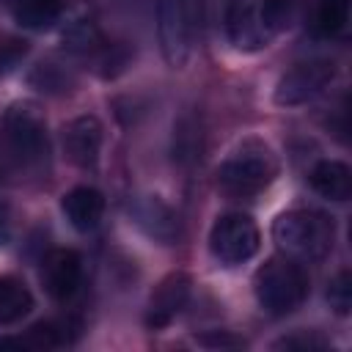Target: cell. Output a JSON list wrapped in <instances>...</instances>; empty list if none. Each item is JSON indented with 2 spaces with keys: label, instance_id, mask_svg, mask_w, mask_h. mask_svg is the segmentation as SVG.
Returning <instances> with one entry per match:
<instances>
[{
  "label": "cell",
  "instance_id": "cell-21",
  "mask_svg": "<svg viewBox=\"0 0 352 352\" xmlns=\"http://www.w3.org/2000/svg\"><path fill=\"white\" fill-rule=\"evenodd\" d=\"M278 349H327V341L314 336V333H294V336H283L280 341H275Z\"/></svg>",
  "mask_w": 352,
  "mask_h": 352
},
{
  "label": "cell",
  "instance_id": "cell-12",
  "mask_svg": "<svg viewBox=\"0 0 352 352\" xmlns=\"http://www.w3.org/2000/svg\"><path fill=\"white\" fill-rule=\"evenodd\" d=\"M77 336V324L72 327L69 319L60 322H38L33 324L25 336H3L0 338V349H55L63 344H72V338Z\"/></svg>",
  "mask_w": 352,
  "mask_h": 352
},
{
  "label": "cell",
  "instance_id": "cell-23",
  "mask_svg": "<svg viewBox=\"0 0 352 352\" xmlns=\"http://www.w3.org/2000/svg\"><path fill=\"white\" fill-rule=\"evenodd\" d=\"M201 344H212V346H239L242 341L239 338H231V336H214V338H209V336H201Z\"/></svg>",
  "mask_w": 352,
  "mask_h": 352
},
{
  "label": "cell",
  "instance_id": "cell-13",
  "mask_svg": "<svg viewBox=\"0 0 352 352\" xmlns=\"http://www.w3.org/2000/svg\"><path fill=\"white\" fill-rule=\"evenodd\" d=\"M60 209L66 214V220L77 228V231H94L104 214V198L99 190L82 184V187H74L63 195L60 201Z\"/></svg>",
  "mask_w": 352,
  "mask_h": 352
},
{
  "label": "cell",
  "instance_id": "cell-9",
  "mask_svg": "<svg viewBox=\"0 0 352 352\" xmlns=\"http://www.w3.org/2000/svg\"><path fill=\"white\" fill-rule=\"evenodd\" d=\"M82 278V258L72 248H55L41 261V280L52 300H69L74 297Z\"/></svg>",
  "mask_w": 352,
  "mask_h": 352
},
{
  "label": "cell",
  "instance_id": "cell-7",
  "mask_svg": "<svg viewBox=\"0 0 352 352\" xmlns=\"http://www.w3.org/2000/svg\"><path fill=\"white\" fill-rule=\"evenodd\" d=\"M336 77V63L330 58H311L302 63H294L275 85V104L280 107H297L322 94Z\"/></svg>",
  "mask_w": 352,
  "mask_h": 352
},
{
  "label": "cell",
  "instance_id": "cell-10",
  "mask_svg": "<svg viewBox=\"0 0 352 352\" xmlns=\"http://www.w3.org/2000/svg\"><path fill=\"white\" fill-rule=\"evenodd\" d=\"M63 151L72 165L94 168L102 151V124L94 116H80L63 129Z\"/></svg>",
  "mask_w": 352,
  "mask_h": 352
},
{
  "label": "cell",
  "instance_id": "cell-2",
  "mask_svg": "<svg viewBox=\"0 0 352 352\" xmlns=\"http://www.w3.org/2000/svg\"><path fill=\"white\" fill-rule=\"evenodd\" d=\"M336 236V226L327 214L297 209L286 212L272 223V239L275 245L292 256L294 261H319L330 253Z\"/></svg>",
  "mask_w": 352,
  "mask_h": 352
},
{
  "label": "cell",
  "instance_id": "cell-22",
  "mask_svg": "<svg viewBox=\"0 0 352 352\" xmlns=\"http://www.w3.org/2000/svg\"><path fill=\"white\" fill-rule=\"evenodd\" d=\"M8 234H11V214H8V206L0 201V245L8 242Z\"/></svg>",
  "mask_w": 352,
  "mask_h": 352
},
{
  "label": "cell",
  "instance_id": "cell-20",
  "mask_svg": "<svg viewBox=\"0 0 352 352\" xmlns=\"http://www.w3.org/2000/svg\"><path fill=\"white\" fill-rule=\"evenodd\" d=\"M327 302L338 316H346L352 311V275L349 270H341L327 289Z\"/></svg>",
  "mask_w": 352,
  "mask_h": 352
},
{
  "label": "cell",
  "instance_id": "cell-6",
  "mask_svg": "<svg viewBox=\"0 0 352 352\" xmlns=\"http://www.w3.org/2000/svg\"><path fill=\"white\" fill-rule=\"evenodd\" d=\"M157 30L165 60L182 69L192 52V6L190 0H160L157 3Z\"/></svg>",
  "mask_w": 352,
  "mask_h": 352
},
{
  "label": "cell",
  "instance_id": "cell-1",
  "mask_svg": "<svg viewBox=\"0 0 352 352\" xmlns=\"http://www.w3.org/2000/svg\"><path fill=\"white\" fill-rule=\"evenodd\" d=\"M275 176H278V160H275L272 148L256 138L239 143L226 157V162L217 168L220 190L234 198L258 195L261 190H267L272 184Z\"/></svg>",
  "mask_w": 352,
  "mask_h": 352
},
{
  "label": "cell",
  "instance_id": "cell-18",
  "mask_svg": "<svg viewBox=\"0 0 352 352\" xmlns=\"http://www.w3.org/2000/svg\"><path fill=\"white\" fill-rule=\"evenodd\" d=\"M258 8H261V19L267 30L278 36L297 22L302 11V0H258Z\"/></svg>",
  "mask_w": 352,
  "mask_h": 352
},
{
  "label": "cell",
  "instance_id": "cell-16",
  "mask_svg": "<svg viewBox=\"0 0 352 352\" xmlns=\"http://www.w3.org/2000/svg\"><path fill=\"white\" fill-rule=\"evenodd\" d=\"M33 308V294L30 289L11 275H0V327L19 322L28 316Z\"/></svg>",
  "mask_w": 352,
  "mask_h": 352
},
{
  "label": "cell",
  "instance_id": "cell-14",
  "mask_svg": "<svg viewBox=\"0 0 352 352\" xmlns=\"http://www.w3.org/2000/svg\"><path fill=\"white\" fill-rule=\"evenodd\" d=\"M308 182L314 192H319L327 201H346L352 195V173L338 160H322L311 168Z\"/></svg>",
  "mask_w": 352,
  "mask_h": 352
},
{
  "label": "cell",
  "instance_id": "cell-11",
  "mask_svg": "<svg viewBox=\"0 0 352 352\" xmlns=\"http://www.w3.org/2000/svg\"><path fill=\"white\" fill-rule=\"evenodd\" d=\"M190 286L192 280L184 272H170L151 294L148 302V314H146V324L160 330L165 324H170V319L184 308V302L190 300Z\"/></svg>",
  "mask_w": 352,
  "mask_h": 352
},
{
  "label": "cell",
  "instance_id": "cell-15",
  "mask_svg": "<svg viewBox=\"0 0 352 352\" xmlns=\"http://www.w3.org/2000/svg\"><path fill=\"white\" fill-rule=\"evenodd\" d=\"M132 214L146 228V234L154 236V239H160V242H173L179 236V217L160 198H140L135 204Z\"/></svg>",
  "mask_w": 352,
  "mask_h": 352
},
{
  "label": "cell",
  "instance_id": "cell-8",
  "mask_svg": "<svg viewBox=\"0 0 352 352\" xmlns=\"http://www.w3.org/2000/svg\"><path fill=\"white\" fill-rule=\"evenodd\" d=\"M226 30L231 44L242 52H258L275 38L261 19L258 0H234L226 14Z\"/></svg>",
  "mask_w": 352,
  "mask_h": 352
},
{
  "label": "cell",
  "instance_id": "cell-3",
  "mask_svg": "<svg viewBox=\"0 0 352 352\" xmlns=\"http://www.w3.org/2000/svg\"><path fill=\"white\" fill-rule=\"evenodd\" d=\"M253 292L267 314L286 316L308 297V275L292 256H272L256 270Z\"/></svg>",
  "mask_w": 352,
  "mask_h": 352
},
{
  "label": "cell",
  "instance_id": "cell-5",
  "mask_svg": "<svg viewBox=\"0 0 352 352\" xmlns=\"http://www.w3.org/2000/svg\"><path fill=\"white\" fill-rule=\"evenodd\" d=\"M258 228L256 223L242 214V212H231L214 220L212 231H209V250L220 264H242L248 258L256 256L258 250Z\"/></svg>",
  "mask_w": 352,
  "mask_h": 352
},
{
  "label": "cell",
  "instance_id": "cell-17",
  "mask_svg": "<svg viewBox=\"0 0 352 352\" xmlns=\"http://www.w3.org/2000/svg\"><path fill=\"white\" fill-rule=\"evenodd\" d=\"M66 0H14V19L22 28L44 30L60 19Z\"/></svg>",
  "mask_w": 352,
  "mask_h": 352
},
{
  "label": "cell",
  "instance_id": "cell-19",
  "mask_svg": "<svg viewBox=\"0 0 352 352\" xmlns=\"http://www.w3.org/2000/svg\"><path fill=\"white\" fill-rule=\"evenodd\" d=\"M349 3L352 0H319L316 3V22L322 33H338L344 30L346 19H349Z\"/></svg>",
  "mask_w": 352,
  "mask_h": 352
},
{
  "label": "cell",
  "instance_id": "cell-4",
  "mask_svg": "<svg viewBox=\"0 0 352 352\" xmlns=\"http://www.w3.org/2000/svg\"><path fill=\"white\" fill-rule=\"evenodd\" d=\"M3 132L11 151L25 162H41L50 151L47 121L33 102H14L3 116Z\"/></svg>",
  "mask_w": 352,
  "mask_h": 352
}]
</instances>
